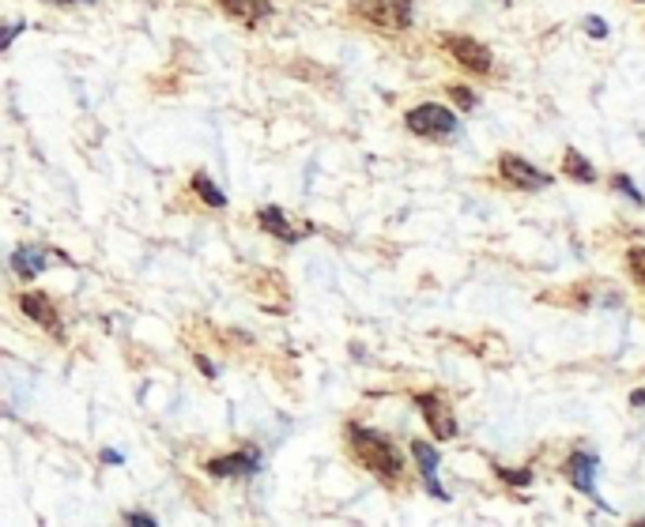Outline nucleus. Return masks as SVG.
Wrapping results in <instances>:
<instances>
[{"label": "nucleus", "instance_id": "obj_1", "mask_svg": "<svg viewBox=\"0 0 645 527\" xmlns=\"http://www.w3.org/2000/svg\"><path fill=\"white\" fill-rule=\"evenodd\" d=\"M344 444H348V456L355 459L363 471H370L386 490H404V482H407L404 452L397 449V441L389 438V433L374 430V426H363V422H348Z\"/></svg>", "mask_w": 645, "mask_h": 527}, {"label": "nucleus", "instance_id": "obj_2", "mask_svg": "<svg viewBox=\"0 0 645 527\" xmlns=\"http://www.w3.org/2000/svg\"><path fill=\"white\" fill-rule=\"evenodd\" d=\"M348 15L381 35H404L415 23V4L412 0H351Z\"/></svg>", "mask_w": 645, "mask_h": 527}, {"label": "nucleus", "instance_id": "obj_3", "mask_svg": "<svg viewBox=\"0 0 645 527\" xmlns=\"http://www.w3.org/2000/svg\"><path fill=\"white\" fill-rule=\"evenodd\" d=\"M404 128L412 132V136H419V139H435V144H449V139L461 132L453 110H446V106H438V102L412 106V110L404 113Z\"/></svg>", "mask_w": 645, "mask_h": 527}, {"label": "nucleus", "instance_id": "obj_4", "mask_svg": "<svg viewBox=\"0 0 645 527\" xmlns=\"http://www.w3.org/2000/svg\"><path fill=\"white\" fill-rule=\"evenodd\" d=\"M438 46H442V53L457 64V69L468 72V76H491V72H495V53L484 42H479V38H472V35H442V38H438Z\"/></svg>", "mask_w": 645, "mask_h": 527}, {"label": "nucleus", "instance_id": "obj_5", "mask_svg": "<svg viewBox=\"0 0 645 527\" xmlns=\"http://www.w3.org/2000/svg\"><path fill=\"white\" fill-rule=\"evenodd\" d=\"M495 174H498V181H502L506 188H513V193H540V188L551 185V174L536 170L533 162L521 159V155H513V151L498 155Z\"/></svg>", "mask_w": 645, "mask_h": 527}, {"label": "nucleus", "instance_id": "obj_6", "mask_svg": "<svg viewBox=\"0 0 645 527\" xmlns=\"http://www.w3.org/2000/svg\"><path fill=\"white\" fill-rule=\"evenodd\" d=\"M415 407H419L427 430L435 433V441H453L457 438V415L446 403L442 392H415Z\"/></svg>", "mask_w": 645, "mask_h": 527}, {"label": "nucleus", "instance_id": "obj_7", "mask_svg": "<svg viewBox=\"0 0 645 527\" xmlns=\"http://www.w3.org/2000/svg\"><path fill=\"white\" fill-rule=\"evenodd\" d=\"M20 309L27 312L31 320H35L42 332H50L53 340H64V324H61V312H57V306H53V298L46 291H23L20 298Z\"/></svg>", "mask_w": 645, "mask_h": 527}, {"label": "nucleus", "instance_id": "obj_8", "mask_svg": "<svg viewBox=\"0 0 645 527\" xmlns=\"http://www.w3.org/2000/svg\"><path fill=\"white\" fill-rule=\"evenodd\" d=\"M204 471L211 479H250V475L260 471V452L257 449H239V452H227V456H216L204 464Z\"/></svg>", "mask_w": 645, "mask_h": 527}, {"label": "nucleus", "instance_id": "obj_9", "mask_svg": "<svg viewBox=\"0 0 645 527\" xmlns=\"http://www.w3.org/2000/svg\"><path fill=\"white\" fill-rule=\"evenodd\" d=\"M562 479L574 486L585 498H596V456L593 452H574V456L562 464Z\"/></svg>", "mask_w": 645, "mask_h": 527}, {"label": "nucleus", "instance_id": "obj_10", "mask_svg": "<svg viewBox=\"0 0 645 527\" xmlns=\"http://www.w3.org/2000/svg\"><path fill=\"white\" fill-rule=\"evenodd\" d=\"M219 8H223L227 20L242 23V27H257V23L272 20V0H216Z\"/></svg>", "mask_w": 645, "mask_h": 527}, {"label": "nucleus", "instance_id": "obj_11", "mask_svg": "<svg viewBox=\"0 0 645 527\" xmlns=\"http://www.w3.org/2000/svg\"><path fill=\"white\" fill-rule=\"evenodd\" d=\"M257 226L265 230V234L280 237L283 245H299L302 237L309 234V226H295V222H288L283 208H260L257 211Z\"/></svg>", "mask_w": 645, "mask_h": 527}, {"label": "nucleus", "instance_id": "obj_12", "mask_svg": "<svg viewBox=\"0 0 645 527\" xmlns=\"http://www.w3.org/2000/svg\"><path fill=\"white\" fill-rule=\"evenodd\" d=\"M412 456H415V467H419V475H423V490L430 493L435 501H446V490L438 486V452H435V444H427V441H412Z\"/></svg>", "mask_w": 645, "mask_h": 527}, {"label": "nucleus", "instance_id": "obj_13", "mask_svg": "<svg viewBox=\"0 0 645 527\" xmlns=\"http://www.w3.org/2000/svg\"><path fill=\"white\" fill-rule=\"evenodd\" d=\"M562 174H567L570 181H577V185H596V167L589 159H585L582 151H574V147H567L562 151Z\"/></svg>", "mask_w": 645, "mask_h": 527}, {"label": "nucleus", "instance_id": "obj_14", "mask_svg": "<svg viewBox=\"0 0 645 527\" xmlns=\"http://www.w3.org/2000/svg\"><path fill=\"white\" fill-rule=\"evenodd\" d=\"M46 253L42 249H15V257H12V271L23 279V283H31L35 275H42V268H46Z\"/></svg>", "mask_w": 645, "mask_h": 527}, {"label": "nucleus", "instance_id": "obj_15", "mask_svg": "<svg viewBox=\"0 0 645 527\" xmlns=\"http://www.w3.org/2000/svg\"><path fill=\"white\" fill-rule=\"evenodd\" d=\"M190 188L200 196V204H208V208H216V211H223V208H227V196H223V188H219L216 181H211L208 174H204V170H197V174H193Z\"/></svg>", "mask_w": 645, "mask_h": 527}, {"label": "nucleus", "instance_id": "obj_16", "mask_svg": "<svg viewBox=\"0 0 645 527\" xmlns=\"http://www.w3.org/2000/svg\"><path fill=\"white\" fill-rule=\"evenodd\" d=\"M626 275H631V283L642 291V298H645V245H634V249H626Z\"/></svg>", "mask_w": 645, "mask_h": 527}, {"label": "nucleus", "instance_id": "obj_17", "mask_svg": "<svg viewBox=\"0 0 645 527\" xmlns=\"http://www.w3.org/2000/svg\"><path fill=\"white\" fill-rule=\"evenodd\" d=\"M446 90H449V98H453V102L461 106L464 113H472V110H476V106H479L476 90H468V87H461V84H449Z\"/></svg>", "mask_w": 645, "mask_h": 527}, {"label": "nucleus", "instance_id": "obj_18", "mask_svg": "<svg viewBox=\"0 0 645 527\" xmlns=\"http://www.w3.org/2000/svg\"><path fill=\"white\" fill-rule=\"evenodd\" d=\"M608 188H616V193H623L626 200H634V204H645V200H642V193H638V185H634V181L626 177V174H611V177H608Z\"/></svg>", "mask_w": 645, "mask_h": 527}, {"label": "nucleus", "instance_id": "obj_19", "mask_svg": "<svg viewBox=\"0 0 645 527\" xmlns=\"http://www.w3.org/2000/svg\"><path fill=\"white\" fill-rule=\"evenodd\" d=\"M498 471V479H506V482H513V486H528L533 482V475L528 471H510V467H495Z\"/></svg>", "mask_w": 645, "mask_h": 527}, {"label": "nucleus", "instance_id": "obj_20", "mask_svg": "<svg viewBox=\"0 0 645 527\" xmlns=\"http://www.w3.org/2000/svg\"><path fill=\"white\" fill-rule=\"evenodd\" d=\"M585 35H589V38H608V23H600V15H589V20H585Z\"/></svg>", "mask_w": 645, "mask_h": 527}, {"label": "nucleus", "instance_id": "obj_21", "mask_svg": "<svg viewBox=\"0 0 645 527\" xmlns=\"http://www.w3.org/2000/svg\"><path fill=\"white\" fill-rule=\"evenodd\" d=\"M121 520H125V524H144V527H151L155 516H148V513H125Z\"/></svg>", "mask_w": 645, "mask_h": 527}, {"label": "nucleus", "instance_id": "obj_22", "mask_svg": "<svg viewBox=\"0 0 645 527\" xmlns=\"http://www.w3.org/2000/svg\"><path fill=\"white\" fill-rule=\"evenodd\" d=\"M197 366H200V373H204V377H211V381H216V366H211V361L204 358V354H197Z\"/></svg>", "mask_w": 645, "mask_h": 527}, {"label": "nucleus", "instance_id": "obj_23", "mask_svg": "<svg viewBox=\"0 0 645 527\" xmlns=\"http://www.w3.org/2000/svg\"><path fill=\"white\" fill-rule=\"evenodd\" d=\"M15 35H20V23H15V27H8V30H4V49L15 42Z\"/></svg>", "mask_w": 645, "mask_h": 527}, {"label": "nucleus", "instance_id": "obj_24", "mask_svg": "<svg viewBox=\"0 0 645 527\" xmlns=\"http://www.w3.org/2000/svg\"><path fill=\"white\" fill-rule=\"evenodd\" d=\"M50 4H61V8H72V4H95V0H50Z\"/></svg>", "mask_w": 645, "mask_h": 527}, {"label": "nucleus", "instance_id": "obj_25", "mask_svg": "<svg viewBox=\"0 0 645 527\" xmlns=\"http://www.w3.org/2000/svg\"><path fill=\"white\" fill-rule=\"evenodd\" d=\"M102 464H121V456H118V452L106 449V452H102Z\"/></svg>", "mask_w": 645, "mask_h": 527}, {"label": "nucleus", "instance_id": "obj_26", "mask_svg": "<svg viewBox=\"0 0 645 527\" xmlns=\"http://www.w3.org/2000/svg\"><path fill=\"white\" fill-rule=\"evenodd\" d=\"M631 407H645V392H631Z\"/></svg>", "mask_w": 645, "mask_h": 527}, {"label": "nucleus", "instance_id": "obj_27", "mask_svg": "<svg viewBox=\"0 0 645 527\" xmlns=\"http://www.w3.org/2000/svg\"><path fill=\"white\" fill-rule=\"evenodd\" d=\"M634 4H645V0H634Z\"/></svg>", "mask_w": 645, "mask_h": 527}]
</instances>
